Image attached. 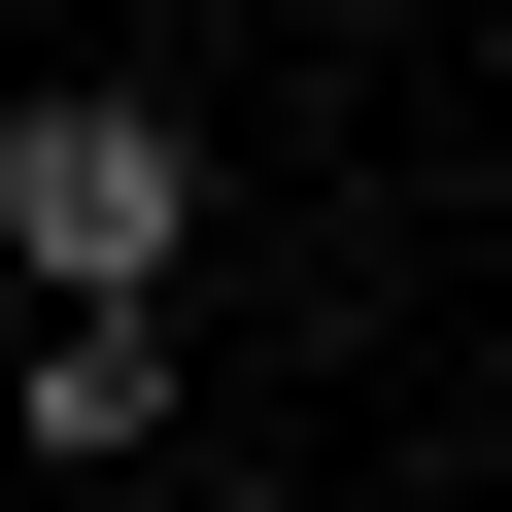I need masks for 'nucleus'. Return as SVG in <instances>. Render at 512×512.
<instances>
[{
    "mask_svg": "<svg viewBox=\"0 0 512 512\" xmlns=\"http://www.w3.org/2000/svg\"><path fill=\"white\" fill-rule=\"evenodd\" d=\"M0 274H205V137L137 103V69H35V103H0Z\"/></svg>",
    "mask_w": 512,
    "mask_h": 512,
    "instance_id": "nucleus-1",
    "label": "nucleus"
}]
</instances>
